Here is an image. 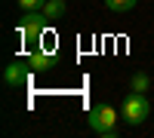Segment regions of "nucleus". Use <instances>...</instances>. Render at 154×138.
<instances>
[{"label":"nucleus","instance_id":"obj_1","mask_svg":"<svg viewBox=\"0 0 154 138\" xmlns=\"http://www.w3.org/2000/svg\"><path fill=\"white\" fill-rule=\"evenodd\" d=\"M86 123H89V129L96 135H102V138H114L117 135V110L111 104H93Z\"/></svg>","mask_w":154,"mask_h":138},{"label":"nucleus","instance_id":"obj_3","mask_svg":"<svg viewBox=\"0 0 154 138\" xmlns=\"http://www.w3.org/2000/svg\"><path fill=\"white\" fill-rule=\"evenodd\" d=\"M46 22H49V19L43 16V9H40V12H37V9H31L28 16H25V19L16 25V34H19V37H22V40L28 43V46H34V43H37V37L43 34Z\"/></svg>","mask_w":154,"mask_h":138},{"label":"nucleus","instance_id":"obj_8","mask_svg":"<svg viewBox=\"0 0 154 138\" xmlns=\"http://www.w3.org/2000/svg\"><path fill=\"white\" fill-rule=\"evenodd\" d=\"M136 3H139V0H105V6L111 12H130Z\"/></svg>","mask_w":154,"mask_h":138},{"label":"nucleus","instance_id":"obj_9","mask_svg":"<svg viewBox=\"0 0 154 138\" xmlns=\"http://www.w3.org/2000/svg\"><path fill=\"white\" fill-rule=\"evenodd\" d=\"M43 3H46V0H19V6H22L25 12H31V9H43Z\"/></svg>","mask_w":154,"mask_h":138},{"label":"nucleus","instance_id":"obj_2","mask_svg":"<svg viewBox=\"0 0 154 138\" xmlns=\"http://www.w3.org/2000/svg\"><path fill=\"white\" fill-rule=\"evenodd\" d=\"M120 117H123V123H130V126H142L151 117V104H148L145 92H130L126 95L120 101Z\"/></svg>","mask_w":154,"mask_h":138},{"label":"nucleus","instance_id":"obj_6","mask_svg":"<svg viewBox=\"0 0 154 138\" xmlns=\"http://www.w3.org/2000/svg\"><path fill=\"white\" fill-rule=\"evenodd\" d=\"M65 0H46V3H43V16L49 19V22H56V19H62V16H65Z\"/></svg>","mask_w":154,"mask_h":138},{"label":"nucleus","instance_id":"obj_4","mask_svg":"<svg viewBox=\"0 0 154 138\" xmlns=\"http://www.w3.org/2000/svg\"><path fill=\"white\" fill-rule=\"evenodd\" d=\"M31 65H28V61H9V65L3 68V83L9 86V89H19V86H25V83H28V77H31Z\"/></svg>","mask_w":154,"mask_h":138},{"label":"nucleus","instance_id":"obj_5","mask_svg":"<svg viewBox=\"0 0 154 138\" xmlns=\"http://www.w3.org/2000/svg\"><path fill=\"white\" fill-rule=\"evenodd\" d=\"M28 65H31L34 74H43V71H53L59 65V58H56V52H49V49H34L28 55Z\"/></svg>","mask_w":154,"mask_h":138},{"label":"nucleus","instance_id":"obj_7","mask_svg":"<svg viewBox=\"0 0 154 138\" xmlns=\"http://www.w3.org/2000/svg\"><path fill=\"white\" fill-rule=\"evenodd\" d=\"M148 86H151V77H148L145 71H139V74L130 77V89L133 92H148Z\"/></svg>","mask_w":154,"mask_h":138}]
</instances>
